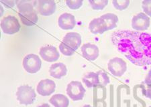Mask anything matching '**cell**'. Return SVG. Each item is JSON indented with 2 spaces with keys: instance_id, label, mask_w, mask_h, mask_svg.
I'll return each instance as SVG.
<instances>
[{
  "instance_id": "5b68a950",
  "label": "cell",
  "mask_w": 151,
  "mask_h": 107,
  "mask_svg": "<svg viewBox=\"0 0 151 107\" xmlns=\"http://www.w3.org/2000/svg\"><path fill=\"white\" fill-rule=\"evenodd\" d=\"M22 65L24 70L29 74H36L42 67V60L38 55L30 54L24 58Z\"/></svg>"
},
{
  "instance_id": "ffe728a7",
  "label": "cell",
  "mask_w": 151,
  "mask_h": 107,
  "mask_svg": "<svg viewBox=\"0 0 151 107\" xmlns=\"http://www.w3.org/2000/svg\"><path fill=\"white\" fill-rule=\"evenodd\" d=\"M17 7L19 12H24L35 10V6H36V1H16Z\"/></svg>"
},
{
  "instance_id": "8fae6325",
  "label": "cell",
  "mask_w": 151,
  "mask_h": 107,
  "mask_svg": "<svg viewBox=\"0 0 151 107\" xmlns=\"http://www.w3.org/2000/svg\"><path fill=\"white\" fill-rule=\"evenodd\" d=\"M36 6L38 13L44 16L52 15L57 9V5L52 0H41L36 1Z\"/></svg>"
},
{
  "instance_id": "7a4b0ae2",
  "label": "cell",
  "mask_w": 151,
  "mask_h": 107,
  "mask_svg": "<svg viewBox=\"0 0 151 107\" xmlns=\"http://www.w3.org/2000/svg\"><path fill=\"white\" fill-rule=\"evenodd\" d=\"M82 43L81 36L77 32L67 33L59 45V50L63 55L70 56L73 55Z\"/></svg>"
},
{
  "instance_id": "9c48e42d",
  "label": "cell",
  "mask_w": 151,
  "mask_h": 107,
  "mask_svg": "<svg viewBox=\"0 0 151 107\" xmlns=\"http://www.w3.org/2000/svg\"><path fill=\"white\" fill-rule=\"evenodd\" d=\"M150 25V19L144 13L140 12L132 19L131 26L134 31H144L147 30Z\"/></svg>"
},
{
  "instance_id": "d6986e66",
  "label": "cell",
  "mask_w": 151,
  "mask_h": 107,
  "mask_svg": "<svg viewBox=\"0 0 151 107\" xmlns=\"http://www.w3.org/2000/svg\"><path fill=\"white\" fill-rule=\"evenodd\" d=\"M100 18L103 19L105 21V23L106 24L108 31L111 30H113V29L117 28V26H118V23L119 21V19L118 16L116 15V14L112 13L105 14L104 15L100 16Z\"/></svg>"
},
{
  "instance_id": "ba28073f",
  "label": "cell",
  "mask_w": 151,
  "mask_h": 107,
  "mask_svg": "<svg viewBox=\"0 0 151 107\" xmlns=\"http://www.w3.org/2000/svg\"><path fill=\"white\" fill-rule=\"evenodd\" d=\"M108 68L109 72L116 77H121L127 70V64L122 58L115 57L109 60Z\"/></svg>"
},
{
  "instance_id": "8992f818",
  "label": "cell",
  "mask_w": 151,
  "mask_h": 107,
  "mask_svg": "<svg viewBox=\"0 0 151 107\" xmlns=\"http://www.w3.org/2000/svg\"><path fill=\"white\" fill-rule=\"evenodd\" d=\"M68 96L73 101H79L83 99L86 90L81 82L71 81L68 84L67 90Z\"/></svg>"
},
{
  "instance_id": "7c38bea8",
  "label": "cell",
  "mask_w": 151,
  "mask_h": 107,
  "mask_svg": "<svg viewBox=\"0 0 151 107\" xmlns=\"http://www.w3.org/2000/svg\"><path fill=\"white\" fill-rule=\"evenodd\" d=\"M56 90V83L50 79L42 80L36 87V91L42 96H48L54 93Z\"/></svg>"
},
{
  "instance_id": "d4e9b609",
  "label": "cell",
  "mask_w": 151,
  "mask_h": 107,
  "mask_svg": "<svg viewBox=\"0 0 151 107\" xmlns=\"http://www.w3.org/2000/svg\"><path fill=\"white\" fill-rule=\"evenodd\" d=\"M145 95L147 98L151 100V84H148L147 88L146 89Z\"/></svg>"
},
{
  "instance_id": "9a60e30c",
  "label": "cell",
  "mask_w": 151,
  "mask_h": 107,
  "mask_svg": "<svg viewBox=\"0 0 151 107\" xmlns=\"http://www.w3.org/2000/svg\"><path fill=\"white\" fill-rule=\"evenodd\" d=\"M89 29L93 34H103L104 32L108 31L106 24L100 17L92 19L89 23Z\"/></svg>"
},
{
  "instance_id": "6da1fadb",
  "label": "cell",
  "mask_w": 151,
  "mask_h": 107,
  "mask_svg": "<svg viewBox=\"0 0 151 107\" xmlns=\"http://www.w3.org/2000/svg\"><path fill=\"white\" fill-rule=\"evenodd\" d=\"M117 50L137 66L151 65V34L118 30L111 36Z\"/></svg>"
},
{
  "instance_id": "484cf974",
  "label": "cell",
  "mask_w": 151,
  "mask_h": 107,
  "mask_svg": "<svg viewBox=\"0 0 151 107\" xmlns=\"http://www.w3.org/2000/svg\"><path fill=\"white\" fill-rule=\"evenodd\" d=\"M145 82L147 85L148 84H151V68L149 70V72H148L147 76H146V78H145Z\"/></svg>"
},
{
  "instance_id": "83f0119b",
  "label": "cell",
  "mask_w": 151,
  "mask_h": 107,
  "mask_svg": "<svg viewBox=\"0 0 151 107\" xmlns=\"http://www.w3.org/2000/svg\"><path fill=\"white\" fill-rule=\"evenodd\" d=\"M82 107H93V106L89 105V104H85V105H84L83 106H82Z\"/></svg>"
},
{
  "instance_id": "277c9868",
  "label": "cell",
  "mask_w": 151,
  "mask_h": 107,
  "mask_svg": "<svg viewBox=\"0 0 151 107\" xmlns=\"http://www.w3.org/2000/svg\"><path fill=\"white\" fill-rule=\"evenodd\" d=\"M16 98L20 104L30 105L35 103L36 94L32 87L28 85L19 86L16 92Z\"/></svg>"
},
{
  "instance_id": "603a6c76",
  "label": "cell",
  "mask_w": 151,
  "mask_h": 107,
  "mask_svg": "<svg viewBox=\"0 0 151 107\" xmlns=\"http://www.w3.org/2000/svg\"><path fill=\"white\" fill-rule=\"evenodd\" d=\"M83 4V1L82 0H77V1H71V0H67L66 1L67 6L70 9L73 10H76L81 8Z\"/></svg>"
},
{
  "instance_id": "f1b7e54d",
  "label": "cell",
  "mask_w": 151,
  "mask_h": 107,
  "mask_svg": "<svg viewBox=\"0 0 151 107\" xmlns=\"http://www.w3.org/2000/svg\"><path fill=\"white\" fill-rule=\"evenodd\" d=\"M149 107H151V106H149Z\"/></svg>"
},
{
  "instance_id": "52a82bcc",
  "label": "cell",
  "mask_w": 151,
  "mask_h": 107,
  "mask_svg": "<svg viewBox=\"0 0 151 107\" xmlns=\"http://www.w3.org/2000/svg\"><path fill=\"white\" fill-rule=\"evenodd\" d=\"M20 28V24L15 16H8L1 19V28L6 34H15L19 31Z\"/></svg>"
},
{
  "instance_id": "4316f807",
  "label": "cell",
  "mask_w": 151,
  "mask_h": 107,
  "mask_svg": "<svg viewBox=\"0 0 151 107\" xmlns=\"http://www.w3.org/2000/svg\"><path fill=\"white\" fill-rule=\"evenodd\" d=\"M38 107H50V106L48 103H44L42 104V105L38 106Z\"/></svg>"
},
{
  "instance_id": "4fadbf2b",
  "label": "cell",
  "mask_w": 151,
  "mask_h": 107,
  "mask_svg": "<svg viewBox=\"0 0 151 107\" xmlns=\"http://www.w3.org/2000/svg\"><path fill=\"white\" fill-rule=\"evenodd\" d=\"M82 56L89 61H95L99 56L98 46L91 43H87L81 46Z\"/></svg>"
},
{
  "instance_id": "e0dca14e",
  "label": "cell",
  "mask_w": 151,
  "mask_h": 107,
  "mask_svg": "<svg viewBox=\"0 0 151 107\" xmlns=\"http://www.w3.org/2000/svg\"><path fill=\"white\" fill-rule=\"evenodd\" d=\"M19 17L24 25L32 26L38 22V16L35 10L19 12Z\"/></svg>"
},
{
  "instance_id": "cb8c5ba5",
  "label": "cell",
  "mask_w": 151,
  "mask_h": 107,
  "mask_svg": "<svg viewBox=\"0 0 151 107\" xmlns=\"http://www.w3.org/2000/svg\"><path fill=\"white\" fill-rule=\"evenodd\" d=\"M142 8L146 15L151 17V0H145L142 2Z\"/></svg>"
},
{
  "instance_id": "5bb4252c",
  "label": "cell",
  "mask_w": 151,
  "mask_h": 107,
  "mask_svg": "<svg viewBox=\"0 0 151 107\" xmlns=\"http://www.w3.org/2000/svg\"><path fill=\"white\" fill-rule=\"evenodd\" d=\"M75 17L69 13H64L59 16L58 19V25L64 30H69L73 29L76 26Z\"/></svg>"
},
{
  "instance_id": "3957f363",
  "label": "cell",
  "mask_w": 151,
  "mask_h": 107,
  "mask_svg": "<svg viewBox=\"0 0 151 107\" xmlns=\"http://www.w3.org/2000/svg\"><path fill=\"white\" fill-rule=\"evenodd\" d=\"M82 81L87 88H93L98 86H106L110 82L108 74L102 70L87 73L83 77Z\"/></svg>"
},
{
  "instance_id": "30bf717a",
  "label": "cell",
  "mask_w": 151,
  "mask_h": 107,
  "mask_svg": "<svg viewBox=\"0 0 151 107\" xmlns=\"http://www.w3.org/2000/svg\"><path fill=\"white\" fill-rule=\"evenodd\" d=\"M42 59L48 62H54L57 61L60 57V54L57 48L54 46H43L39 52Z\"/></svg>"
},
{
  "instance_id": "2e32d148",
  "label": "cell",
  "mask_w": 151,
  "mask_h": 107,
  "mask_svg": "<svg viewBox=\"0 0 151 107\" xmlns=\"http://www.w3.org/2000/svg\"><path fill=\"white\" fill-rule=\"evenodd\" d=\"M49 74L51 77L55 79H61L67 74V66L62 62L53 64L49 68Z\"/></svg>"
},
{
  "instance_id": "7402d4cb",
  "label": "cell",
  "mask_w": 151,
  "mask_h": 107,
  "mask_svg": "<svg viewBox=\"0 0 151 107\" xmlns=\"http://www.w3.org/2000/svg\"><path fill=\"white\" fill-rule=\"evenodd\" d=\"M130 4V1L129 0H114L112 1L113 6L120 11H123L127 9Z\"/></svg>"
},
{
  "instance_id": "ac0fdd59",
  "label": "cell",
  "mask_w": 151,
  "mask_h": 107,
  "mask_svg": "<svg viewBox=\"0 0 151 107\" xmlns=\"http://www.w3.org/2000/svg\"><path fill=\"white\" fill-rule=\"evenodd\" d=\"M49 103L55 107H68L69 99L63 94H56L50 98Z\"/></svg>"
},
{
  "instance_id": "44dd1931",
  "label": "cell",
  "mask_w": 151,
  "mask_h": 107,
  "mask_svg": "<svg viewBox=\"0 0 151 107\" xmlns=\"http://www.w3.org/2000/svg\"><path fill=\"white\" fill-rule=\"evenodd\" d=\"M89 3L91 5L93 10H103L109 4L108 0H89Z\"/></svg>"
}]
</instances>
